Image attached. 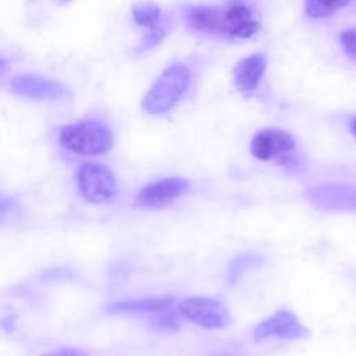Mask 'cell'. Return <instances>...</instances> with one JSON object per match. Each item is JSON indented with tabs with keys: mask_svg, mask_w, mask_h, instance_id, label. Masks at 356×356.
Segmentation results:
<instances>
[{
	"mask_svg": "<svg viewBox=\"0 0 356 356\" xmlns=\"http://www.w3.org/2000/svg\"><path fill=\"white\" fill-rule=\"evenodd\" d=\"M182 19L189 31L203 36H225L224 7L207 4H186L182 7Z\"/></svg>",
	"mask_w": 356,
	"mask_h": 356,
	"instance_id": "52a82bcc",
	"label": "cell"
},
{
	"mask_svg": "<svg viewBox=\"0 0 356 356\" xmlns=\"http://www.w3.org/2000/svg\"><path fill=\"white\" fill-rule=\"evenodd\" d=\"M175 303L172 296H157V298H142L120 300L107 306V312L117 313H135V314H159L171 310Z\"/></svg>",
	"mask_w": 356,
	"mask_h": 356,
	"instance_id": "4fadbf2b",
	"label": "cell"
},
{
	"mask_svg": "<svg viewBox=\"0 0 356 356\" xmlns=\"http://www.w3.org/2000/svg\"><path fill=\"white\" fill-rule=\"evenodd\" d=\"M349 131L352 132L353 136H356V115L352 117V120L349 121Z\"/></svg>",
	"mask_w": 356,
	"mask_h": 356,
	"instance_id": "7402d4cb",
	"label": "cell"
},
{
	"mask_svg": "<svg viewBox=\"0 0 356 356\" xmlns=\"http://www.w3.org/2000/svg\"><path fill=\"white\" fill-rule=\"evenodd\" d=\"M192 83V71L184 63L168 65L153 82L142 99V108L152 115L170 113L186 95Z\"/></svg>",
	"mask_w": 356,
	"mask_h": 356,
	"instance_id": "6da1fadb",
	"label": "cell"
},
{
	"mask_svg": "<svg viewBox=\"0 0 356 356\" xmlns=\"http://www.w3.org/2000/svg\"><path fill=\"white\" fill-rule=\"evenodd\" d=\"M191 188V181L181 177H170L154 181L143 186L135 199L142 209H161L185 195Z\"/></svg>",
	"mask_w": 356,
	"mask_h": 356,
	"instance_id": "8992f818",
	"label": "cell"
},
{
	"mask_svg": "<svg viewBox=\"0 0 356 356\" xmlns=\"http://www.w3.org/2000/svg\"><path fill=\"white\" fill-rule=\"evenodd\" d=\"M170 28H171L170 19L163 17L156 25L147 28V31L145 32V35L142 36V39L136 47V51L143 53V51H147V50L156 47L168 35Z\"/></svg>",
	"mask_w": 356,
	"mask_h": 356,
	"instance_id": "e0dca14e",
	"label": "cell"
},
{
	"mask_svg": "<svg viewBox=\"0 0 356 356\" xmlns=\"http://www.w3.org/2000/svg\"><path fill=\"white\" fill-rule=\"evenodd\" d=\"M296 147L295 138L282 129L266 128L256 132L250 140V153L260 161L281 159Z\"/></svg>",
	"mask_w": 356,
	"mask_h": 356,
	"instance_id": "30bf717a",
	"label": "cell"
},
{
	"mask_svg": "<svg viewBox=\"0 0 356 356\" xmlns=\"http://www.w3.org/2000/svg\"><path fill=\"white\" fill-rule=\"evenodd\" d=\"M150 325L157 330V331H163V332H174L179 328L181 325V318H179V313L167 310L164 313H159L154 314V317H152L149 320Z\"/></svg>",
	"mask_w": 356,
	"mask_h": 356,
	"instance_id": "ac0fdd59",
	"label": "cell"
},
{
	"mask_svg": "<svg viewBox=\"0 0 356 356\" xmlns=\"http://www.w3.org/2000/svg\"><path fill=\"white\" fill-rule=\"evenodd\" d=\"M43 356H86V353L75 348H61L57 350H51Z\"/></svg>",
	"mask_w": 356,
	"mask_h": 356,
	"instance_id": "ffe728a7",
	"label": "cell"
},
{
	"mask_svg": "<svg viewBox=\"0 0 356 356\" xmlns=\"http://www.w3.org/2000/svg\"><path fill=\"white\" fill-rule=\"evenodd\" d=\"M256 341L266 338H280V339H302L310 335L306 325L300 323L298 316L291 310L281 309L259 323L253 332Z\"/></svg>",
	"mask_w": 356,
	"mask_h": 356,
	"instance_id": "9c48e42d",
	"label": "cell"
},
{
	"mask_svg": "<svg viewBox=\"0 0 356 356\" xmlns=\"http://www.w3.org/2000/svg\"><path fill=\"white\" fill-rule=\"evenodd\" d=\"M10 89L21 97L33 100H60L71 96L70 89L60 81L32 74L14 76Z\"/></svg>",
	"mask_w": 356,
	"mask_h": 356,
	"instance_id": "ba28073f",
	"label": "cell"
},
{
	"mask_svg": "<svg viewBox=\"0 0 356 356\" xmlns=\"http://www.w3.org/2000/svg\"><path fill=\"white\" fill-rule=\"evenodd\" d=\"M132 18L138 26L150 28L161 18V8L154 1H138L132 6Z\"/></svg>",
	"mask_w": 356,
	"mask_h": 356,
	"instance_id": "2e32d148",
	"label": "cell"
},
{
	"mask_svg": "<svg viewBox=\"0 0 356 356\" xmlns=\"http://www.w3.org/2000/svg\"><path fill=\"white\" fill-rule=\"evenodd\" d=\"M352 0H305V14L312 19H325L338 10L345 8Z\"/></svg>",
	"mask_w": 356,
	"mask_h": 356,
	"instance_id": "9a60e30c",
	"label": "cell"
},
{
	"mask_svg": "<svg viewBox=\"0 0 356 356\" xmlns=\"http://www.w3.org/2000/svg\"><path fill=\"white\" fill-rule=\"evenodd\" d=\"M261 264H263L261 256L256 253H241L229 261L225 273V281L228 282V285H235L245 273Z\"/></svg>",
	"mask_w": 356,
	"mask_h": 356,
	"instance_id": "5bb4252c",
	"label": "cell"
},
{
	"mask_svg": "<svg viewBox=\"0 0 356 356\" xmlns=\"http://www.w3.org/2000/svg\"><path fill=\"white\" fill-rule=\"evenodd\" d=\"M339 44L343 53L356 63V28H348L343 29L339 36Z\"/></svg>",
	"mask_w": 356,
	"mask_h": 356,
	"instance_id": "d6986e66",
	"label": "cell"
},
{
	"mask_svg": "<svg viewBox=\"0 0 356 356\" xmlns=\"http://www.w3.org/2000/svg\"><path fill=\"white\" fill-rule=\"evenodd\" d=\"M178 313L188 321L207 330L224 328L231 323V316L227 307L211 298H185L178 303Z\"/></svg>",
	"mask_w": 356,
	"mask_h": 356,
	"instance_id": "277c9868",
	"label": "cell"
},
{
	"mask_svg": "<svg viewBox=\"0 0 356 356\" xmlns=\"http://www.w3.org/2000/svg\"><path fill=\"white\" fill-rule=\"evenodd\" d=\"M111 129L99 120H83L61 128L60 145L79 156H100L113 146Z\"/></svg>",
	"mask_w": 356,
	"mask_h": 356,
	"instance_id": "7a4b0ae2",
	"label": "cell"
},
{
	"mask_svg": "<svg viewBox=\"0 0 356 356\" xmlns=\"http://www.w3.org/2000/svg\"><path fill=\"white\" fill-rule=\"evenodd\" d=\"M76 184L81 195L96 204L111 200L118 192L114 174L102 163L88 161L81 164L76 171Z\"/></svg>",
	"mask_w": 356,
	"mask_h": 356,
	"instance_id": "3957f363",
	"label": "cell"
},
{
	"mask_svg": "<svg viewBox=\"0 0 356 356\" xmlns=\"http://www.w3.org/2000/svg\"><path fill=\"white\" fill-rule=\"evenodd\" d=\"M306 200L317 209L327 211H356V185L321 184L305 192Z\"/></svg>",
	"mask_w": 356,
	"mask_h": 356,
	"instance_id": "5b68a950",
	"label": "cell"
},
{
	"mask_svg": "<svg viewBox=\"0 0 356 356\" xmlns=\"http://www.w3.org/2000/svg\"><path fill=\"white\" fill-rule=\"evenodd\" d=\"M58 1H70V0H58Z\"/></svg>",
	"mask_w": 356,
	"mask_h": 356,
	"instance_id": "603a6c76",
	"label": "cell"
},
{
	"mask_svg": "<svg viewBox=\"0 0 356 356\" xmlns=\"http://www.w3.org/2000/svg\"><path fill=\"white\" fill-rule=\"evenodd\" d=\"M224 24L225 36L232 39H249L260 29L253 10L239 0L224 7Z\"/></svg>",
	"mask_w": 356,
	"mask_h": 356,
	"instance_id": "8fae6325",
	"label": "cell"
},
{
	"mask_svg": "<svg viewBox=\"0 0 356 356\" xmlns=\"http://www.w3.org/2000/svg\"><path fill=\"white\" fill-rule=\"evenodd\" d=\"M7 71H8V61L3 56H0V75L6 74Z\"/></svg>",
	"mask_w": 356,
	"mask_h": 356,
	"instance_id": "44dd1931",
	"label": "cell"
},
{
	"mask_svg": "<svg viewBox=\"0 0 356 356\" xmlns=\"http://www.w3.org/2000/svg\"><path fill=\"white\" fill-rule=\"evenodd\" d=\"M267 70V57L264 53H252L236 63L232 71L234 85L238 92L250 95L256 92Z\"/></svg>",
	"mask_w": 356,
	"mask_h": 356,
	"instance_id": "7c38bea8",
	"label": "cell"
}]
</instances>
